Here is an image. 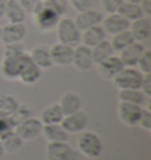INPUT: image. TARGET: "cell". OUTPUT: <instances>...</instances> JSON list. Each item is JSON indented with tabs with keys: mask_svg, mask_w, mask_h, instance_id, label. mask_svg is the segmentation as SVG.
I'll use <instances>...</instances> for the list:
<instances>
[{
	"mask_svg": "<svg viewBox=\"0 0 151 160\" xmlns=\"http://www.w3.org/2000/svg\"><path fill=\"white\" fill-rule=\"evenodd\" d=\"M30 59L23 42L5 45L4 55L0 61V74L6 80H18L20 71L25 62Z\"/></svg>",
	"mask_w": 151,
	"mask_h": 160,
	"instance_id": "obj_1",
	"label": "cell"
},
{
	"mask_svg": "<svg viewBox=\"0 0 151 160\" xmlns=\"http://www.w3.org/2000/svg\"><path fill=\"white\" fill-rule=\"evenodd\" d=\"M76 150L87 159H97L104 152V144L98 133L93 131H83L77 139Z\"/></svg>",
	"mask_w": 151,
	"mask_h": 160,
	"instance_id": "obj_2",
	"label": "cell"
},
{
	"mask_svg": "<svg viewBox=\"0 0 151 160\" xmlns=\"http://www.w3.org/2000/svg\"><path fill=\"white\" fill-rule=\"evenodd\" d=\"M58 42L76 47L81 44V31L77 27L75 20L69 17H61L55 27Z\"/></svg>",
	"mask_w": 151,
	"mask_h": 160,
	"instance_id": "obj_3",
	"label": "cell"
},
{
	"mask_svg": "<svg viewBox=\"0 0 151 160\" xmlns=\"http://www.w3.org/2000/svg\"><path fill=\"white\" fill-rule=\"evenodd\" d=\"M143 73L137 67H124L111 80L117 90H137L141 87Z\"/></svg>",
	"mask_w": 151,
	"mask_h": 160,
	"instance_id": "obj_4",
	"label": "cell"
},
{
	"mask_svg": "<svg viewBox=\"0 0 151 160\" xmlns=\"http://www.w3.org/2000/svg\"><path fill=\"white\" fill-rule=\"evenodd\" d=\"M61 17L55 11H53L50 6H47L44 2V5L40 10L38 11L34 15H32L33 24L37 27V30L46 33L51 31L55 30V27L58 25V21Z\"/></svg>",
	"mask_w": 151,
	"mask_h": 160,
	"instance_id": "obj_5",
	"label": "cell"
},
{
	"mask_svg": "<svg viewBox=\"0 0 151 160\" xmlns=\"http://www.w3.org/2000/svg\"><path fill=\"white\" fill-rule=\"evenodd\" d=\"M79 153L69 141L49 142L45 147L46 160H78Z\"/></svg>",
	"mask_w": 151,
	"mask_h": 160,
	"instance_id": "obj_6",
	"label": "cell"
},
{
	"mask_svg": "<svg viewBox=\"0 0 151 160\" xmlns=\"http://www.w3.org/2000/svg\"><path fill=\"white\" fill-rule=\"evenodd\" d=\"M43 126L44 125L39 120V118L33 115L31 118H27V119L18 122L15 125L14 131L24 141H33L39 135H41Z\"/></svg>",
	"mask_w": 151,
	"mask_h": 160,
	"instance_id": "obj_7",
	"label": "cell"
},
{
	"mask_svg": "<svg viewBox=\"0 0 151 160\" xmlns=\"http://www.w3.org/2000/svg\"><path fill=\"white\" fill-rule=\"evenodd\" d=\"M60 125L69 134H79L86 130L89 125V117L83 110L75 112L72 114L65 115L61 120Z\"/></svg>",
	"mask_w": 151,
	"mask_h": 160,
	"instance_id": "obj_8",
	"label": "cell"
},
{
	"mask_svg": "<svg viewBox=\"0 0 151 160\" xmlns=\"http://www.w3.org/2000/svg\"><path fill=\"white\" fill-rule=\"evenodd\" d=\"M142 111H143L142 106L129 104V102H122V101H119V104L117 106L118 119L121 120L122 124H124L126 126H130V127L138 125Z\"/></svg>",
	"mask_w": 151,
	"mask_h": 160,
	"instance_id": "obj_9",
	"label": "cell"
},
{
	"mask_svg": "<svg viewBox=\"0 0 151 160\" xmlns=\"http://www.w3.org/2000/svg\"><path fill=\"white\" fill-rule=\"evenodd\" d=\"M96 68L102 79L112 80L124 68V65H123L122 60L119 59V57L113 54L104 59L101 62L96 64Z\"/></svg>",
	"mask_w": 151,
	"mask_h": 160,
	"instance_id": "obj_10",
	"label": "cell"
},
{
	"mask_svg": "<svg viewBox=\"0 0 151 160\" xmlns=\"http://www.w3.org/2000/svg\"><path fill=\"white\" fill-rule=\"evenodd\" d=\"M103 18H104V13L101 10L90 7L85 11L77 12L76 18L73 20H75L77 27L83 32V31L87 30L92 26L101 25Z\"/></svg>",
	"mask_w": 151,
	"mask_h": 160,
	"instance_id": "obj_11",
	"label": "cell"
},
{
	"mask_svg": "<svg viewBox=\"0 0 151 160\" xmlns=\"http://www.w3.org/2000/svg\"><path fill=\"white\" fill-rule=\"evenodd\" d=\"M73 48L61 42H55L50 47V55L52 64L59 67H66L72 65Z\"/></svg>",
	"mask_w": 151,
	"mask_h": 160,
	"instance_id": "obj_12",
	"label": "cell"
},
{
	"mask_svg": "<svg viewBox=\"0 0 151 160\" xmlns=\"http://www.w3.org/2000/svg\"><path fill=\"white\" fill-rule=\"evenodd\" d=\"M27 35V28L25 24H10L7 22L1 27V38L4 45L23 42Z\"/></svg>",
	"mask_w": 151,
	"mask_h": 160,
	"instance_id": "obj_13",
	"label": "cell"
},
{
	"mask_svg": "<svg viewBox=\"0 0 151 160\" xmlns=\"http://www.w3.org/2000/svg\"><path fill=\"white\" fill-rule=\"evenodd\" d=\"M95 65L92 59L91 48L85 45L79 44L73 48V58H72V66L76 70L81 72H86L91 70Z\"/></svg>",
	"mask_w": 151,
	"mask_h": 160,
	"instance_id": "obj_14",
	"label": "cell"
},
{
	"mask_svg": "<svg viewBox=\"0 0 151 160\" xmlns=\"http://www.w3.org/2000/svg\"><path fill=\"white\" fill-rule=\"evenodd\" d=\"M102 26L105 31L106 34L116 35L121 32L129 30L130 21H128L125 18H123L119 13H110V14L104 15V18L102 20Z\"/></svg>",
	"mask_w": 151,
	"mask_h": 160,
	"instance_id": "obj_15",
	"label": "cell"
},
{
	"mask_svg": "<svg viewBox=\"0 0 151 160\" xmlns=\"http://www.w3.org/2000/svg\"><path fill=\"white\" fill-rule=\"evenodd\" d=\"M145 48L146 47L142 42L135 41L130 46L124 48L122 52H119L118 57L122 60L124 67H136L137 62H138L139 58L142 57V54L144 53Z\"/></svg>",
	"mask_w": 151,
	"mask_h": 160,
	"instance_id": "obj_16",
	"label": "cell"
},
{
	"mask_svg": "<svg viewBox=\"0 0 151 160\" xmlns=\"http://www.w3.org/2000/svg\"><path fill=\"white\" fill-rule=\"evenodd\" d=\"M59 106L64 115L72 114L75 112L81 110L83 107V98L79 93H77L75 91H67L60 97L59 100Z\"/></svg>",
	"mask_w": 151,
	"mask_h": 160,
	"instance_id": "obj_17",
	"label": "cell"
},
{
	"mask_svg": "<svg viewBox=\"0 0 151 160\" xmlns=\"http://www.w3.org/2000/svg\"><path fill=\"white\" fill-rule=\"evenodd\" d=\"M29 55H30L32 62H34L40 70H49L53 66L52 61H51L50 47L44 44H39V45L32 47V50L29 52Z\"/></svg>",
	"mask_w": 151,
	"mask_h": 160,
	"instance_id": "obj_18",
	"label": "cell"
},
{
	"mask_svg": "<svg viewBox=\"0 0 151 160\" xmlns=\"http://www.w3.org/2000/svg\"><path fill=\"white\" fill-rule=\"evenodd\" d=\"M129 31L133 37L135 41L142 42L150 38L151 35V21L149 17H142L139 19L131 21Z\"/></svg>",
	"mask_w": 151,
	"mask_h": 160,
	"instance_id": "obj_19",
	"label": "cell"
},
{
	"mask_svg": "<svg viewBox=\"0 0 151 160\" xmlns=\"http://www.w3.org/2000/svg\"><path fill=\"white\" fill-rule=\"evenodd\" d=\"M41 75H43V70H40L34 62H32V60L29 59L25 62V65L23 66L18 80L24 85L31 86L37 84L40 80Z\"/></svg>",
	"mask_w": 151,
	"mask_h": 160,
	"instance_id": "obj_20",
	"label": "cell"
},
{
	"mask_svg": "<svg viewBox=\"0 0 151 160\" xmlns=\"http://www.w3.org/2000/svg\"><path fill=\"white\" fill-rule=\"evenodd\" d=\"M105 39H106V33L105 31H104V28H103V26L96 25L81 32V44L92 48L93 46H96L97 44H99L101 41H103V40Z\"/></svg>",
	"mask_w": 151,
	"mask_h": 160,
	"instance_id": "obj_21",
	"label": "cell"
},
{
	"mask_svg": "<svg viewBox=\"0 0 151 160\" xmlns=\"http://www.w3.org/2000/svg\"><path fill=\"white\" fill-rule=\"evenodd\" d=\"M64 117L65 115L63 113L59 104L53 102L41 110L39 120L43 122V125H52V124H60Z\"/></svg>",
	"mask_w": 151,
	"mask_h": 160,
	"instance_id": "obj_22",
	"label": "cell"
},
{
	"mask_svg": "<svg viewBox=\"0 0 151 160\" xmlns=\"http://www.w3.org/2000/svg\"><path fill=\"white\" fill-rule=\"evenodd\" d=\"M118 100L122 102H129L142 107L149 106V98L139 88L137 90H118Z\"/></svg>",
	"mask_w": 151,
	"mask_h": 160,
	"instance_id": "obj_23",
	"label": "cell"
},
{
	"mask_svg": "<svg viewBox=\"0 0 151 160\" xmlns=\"http://www.w3.org/2000/svg\"><path fill=\"white\" fill-rule=\"evenodd\" d=\"M41 135L49 142H63L69 140V133L66 132L60 124H52V125H44Z\"/></svg>",
	"mask_w": 151,
	"mask_h": 160,
	"instance_id": "obj_24",
	"label": "cell"
},
{
	"mask_svg": "<svg viewBox=\"0 0 151 160\" xmlns=\"http://www.w3.org/2000/svg\"><path fill=\"white\" fill-rule=\"evenodd\" d=\"M26 13L21 7L19 0H8L6 6L5 17L10 24H23L26 19Z\"/></svg>",
	"mask_w": 151,
	"mask_h": 160,
	"instance_id": "obj_25",
	"label": "cell"
},
{
	"mask_svg": "<svg viewBox=\"0 0 151 160\" xmlns=\"http://www.w3.org/2000/svg\"><path fill=\"white\" fill-rule=\"evenodd\" d=\"M0 142L3 145L5 153L13 154V153H17L19 150H21L25 141L21 139L14 130H12L0 137Z\"/></svg>",
	"mask_w": 151,
	"mask_h": 160,
	"instance_id": "obj_26",
	"label": "cell"
},
{
	"mask_svg": "<svg viewBox=\"0 0 151 160\" xmlns=\"http://www.w3.org/2000/svg\"><path fill=\"white\" fill-rule=\"evenodd\" d=\"M20 105V101L13 94H0V117H12Z\"/></svg>",
	"mask_w": 151,
	"mask_h": 160,
	"instance_id": "obj_27",
	"label": "cell"
},
{
	"mask_svg": "<svg viewBox=\"0 0 151 160\" xmlns=\"http://www.w3.org/2000/svg\"><path fill=\"white\" fill-rule=\"evenodd\" d=\"M91 53H92V59H93V62L95 65L103 61L104 59L109 58L111 55L115 54L113 52V48L111 46L110 41L109 40H103L99 44H97L96 46H93L91 48Z\"/></svg>",
	"mask_w": 151,
	"mask_h": 160,
	"instance_id": "obj_28",
	"label": "cell"
},
{
	"mask_svg": "<svg viewBox=\"0 0 151 160\" xmlns=\"http://www.w3.org/2000/svg\"><path fill=\"white\" fill-rule=\"evenodd\" d=\"M117 13H119L123 18H125L130 22L139 19L142 17H144L139 4H131V2H128V1H123L122 2V5L119 6Z\"/></svg>",
	"mask_w": 151,
	"mask_h": 160,
	"instance_id": "obj_29",
	"label": "cell"
},
{
	"mask_svg": "<svg viewBox=\"0 0 151 160\" xmlns=\"http://www.w3.org/2000/svg\"><path fill=\"white\" fill-rule=\"evenodd\" d=\"M132 42H135V39L129 30L121 32L116 35H112V39L110 41L113 52H118V53L126 48L128 46H130Z\"/></svg>",
	"mask_w": 151,
	"mask_h": 160,
	"instance_id": "obj_30",
	"label": "cell"
},
{
	"mask_svg": "<svg viewBox=\"0 0 151 160\" xmlns=\"http://www.w3.org/2000/svg\"><path fill=\"white\" fill-rule=\"evenodd\" d=\"M137 70L143 74H151V51L145 48L144 53L137 62Z\"/></svg>",
	"mask_w": 151,
	"mask_h": 160,
	"instance_id": "obj_31",
	"label": "cell"
},
{
	"mask_svg": "<svg viewBox=\"0 0 151 160\" xmlns=\"http://www.w3.org/2000/svg\"><path fill=\"white\" fill-rule=\"evenodd\" d=\"M33 115H34L33 108L30 105H27V104H21L20 102V105H19V107L14 112V114L12 115V118L14 119L15 124H18V122H20L23 120L33 117Z\"/></svg>",
	"mask_w": 151,
	"mask_h": 160,
	"instance_id": "obj_32",
	"label": "cell"
},
{
	"mask_svg": "<svg viewBox=\"0 0 151 160\" xmlns=\"http://www.w3.org/2000/svg\"><path fill=\"white\" fill-rule=\"evenodd\" d=\"M19 2L26 14H30L31 17L34 15L44 5V0H19Z\"/></svg>",
	"mask_w": 151,
	"mask_h": 160,
	"instance_id": "obj_33",
	"label": "cell"
},
{
	"mask_svg": "<svg viewBox=\"0 0 151 160\" xmlns=\"http://www.w3.org/2000/svg\"><path fill=\"white\" fill-rule=\"evenodd\" d=\"M47 6H50L53 11H55L60 17H64L69 11V1L67 0H44Z\"/></svg>",
	"mask_w": 151,
	"mask_h": 160,
	"instance_id": "obj_34",
	"label": "cell"
},
{
	"mask_svg": "<svg viewBox=\"0 0 151 160\" xmlns=\"http://www.w3.org/2000/svg\"><path fill=\"white\" fill-rule=\"evenodd\" d=\"M123 1H124V0H99L102 12L105 13V14L116 13Z\"/></svg>",
	"mask_w": 151,
	"mask_h": 160,
	"instance_id": "obj_35",
	"label": "cell"
},
{
	"mask_svg": "<svg viewBox=\"0 0 151 160\" xmlns=\"http://www.w3.org/2000/svg\"><path fill=\"white\" fill-rule=\"evenodd\" d=\"M142 130L146 131V132H150L151 131V110L150 106H145L143 107V111H142L141 118H139V121H138V125Z\"/></svg>",
	"mask_w": 151,
	"mask_h": 160,
	"instance_id": "obj_36",
	"label": "cell"
},
{
	"mask_svg": "<svg viewBox=\"0 0 151 160\" xmlns=\"http://www.w3.org/2000/svg\"><path fill=\"white\" fill-rule=\"evenodd\" d=\"M15 121L12 117H0V137L15 128Z\"/></svg>",
	"mask_w": 151,
	"mask_h": 160,
	"instance_id": "obj_37",
	"label": "cell"
},
{
	"mask_svg": "<svg viewBox=\"0 0 151 160\" xmlns=\"http://www.w3.org/2000/svg\"><path fill=\"white\" fill-rule=\"evenodd\" d=\"M69 5L77 12L85 11L91 7V0H67Z\"/></svg>",
	"mask_w": 151,
	"mask_h": 160,
	"instance_id": "obj_38",
	"label": "cell"
},
{
	"mask_svg": "<svg viewBox=\"0 0 151 160\" xmlns=\"http://www.w3.org/2000/svg\"><path fill=\"white\" fill-rule=\"evenodd\" d=\"M139 90H141L148 98H150L151 97V74H143V79H142Z\"/></svg>",
	"mask_w": 151,
	"mask_h": 160,
	"instance_id": "obj_39",
	"label": "cell"
},
{
	"mask_svg": "<svg viewBox=\"0 0 151 160\" xmlns=\"http://www.w3.org/2000/svg\"><path fill=\"white\" fill-rule=\"evenodd\" d=\"M141 10L143 12L144 17H150L151 15V0H142L141 4Z\"/></svg>",
	"mask_w": 151,
	"mask_h": 160,
	"instance_id": "obj_40",
	"label": "cell"
},
{
	"mask_svg": "<svg viewBox=\"0 0 151 160\" xmlns=\"http://www.w3.org/2000/svg\"><path fill=\"white\" fill-rule=\"evenodd\" d=\"M7 1L8 0H0V19H3L5 17L6 6H7Z\"/></svg>",
	"mask_w": 151,
	"mask_h": 160,
	"instance_id": "obj_41",
	"label": "cell"
},
{
	"mask_svg": "<svg viewBox=\"0 0 151 160\" xmlns=\"http://www.w3.org/2000/svg\"><path fill=\"white\" fill-rule=\"evenodd\" d=\"M5 154H6L5 151H4V148H3V145H1V142H0V160L5 157Z\"/></svg>",
	"mask_w": 151,
	"mask_h": 160,
	"instance_id": "obj_42",
	"label": "cell"
},
{
	"mask_svg": "<svg viewBox=\"0 0 151 160\" xmlns=\"http://www.w3.org/2000/svg\"><path fill=\"white\" fill-rule=\"evenodd\" d=\"M124 1H128V2H131V4H141L142 0H124Z\"/></svg>",
	"mask_w": 151,
	"mask_h": 160,
	"instance_id": "obj_43",
	"label": "cell"
},
{
	"mask_svg": "<svg viewBox=\"0 0 151 160\" xmlns=\"http://www.w3.org/2000/svg\"><path fill=\"white\" fill-rule=\"evenodd\" d=\"M3 45V38H1V27H0V46Z\"/></svg>",
	"mask_w": 151,
	"mask_h": 160,
	"instance_id": "obj_44",
	"label": "cell"
}]
</instances>
